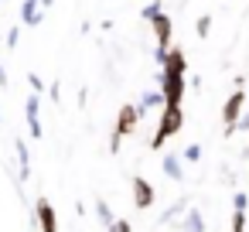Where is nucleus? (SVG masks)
<instances>
[{
  "mask_svg": "<svg viewBox=\"0 0 249 232\" xmlns=\"http://www.w3.org/2000/svg\"><path fill=\"white\" fill-rule=\"evenodd\" d=\"M181 126H184V113H181V106H164V116H160V126H157V133H154V140H150V147H154V150H160V147L167 143V137H174V133H181Z\"/></svg>",
  "mask_w": 249,
  "mask_h": 232,
  "instance_id": "nucleus-1",
  "label": "nucleus"
},
{
  "mask_svg": "<svg viewBox=\"0 0 249 232\" xmlns=\"http://www.w3.org/2000/svg\"><path fill=\"white\" fill-rule=\"evenodd\" d=\"M140 113L143 109H137V106H120V116H116V133H113V140H109V150H120V140L123 137H130L133 130H137V123H140Z\"/></svg>",
  "mask_w": 249,
  "mask_h": 232,
  "instance_id": "nucleus-2",
  "label": "nucleus"
},
{
  "mask_svg": "<svg viewBox=\"0 0 249 232\" xmlns=\"http://www.w3.org/2000/svg\"><path fill=\"white\" fill-rule=\"evenodd\" d=\"M242 103H246V89L242 86H235V92L225 99V106H222V120H225V137H232L239 126V116H242Z\"/></svg>",
  "mask_w": 249,
  "mask_h": 232,
  "instance_id": "nucleus-3",
  "label": "nucleus"
},
{
  "mask_svg": "<svg viewBox=\"0 0 249 232\" xmlns=\"http://www.w3.org/2000/svg\"><path fill=\"white\" fill-rule=\"evenodd\" d=\"M35 212H38V225H41V232H58V222H55V208H52V201H48V198H38Z\"/></svg>",
  "mask_w": 249,
  "mask_h": 232,
  "instance_id": "nucleus-4",
  "label": "nucleus"
},
{
  "mask_svg": "<svg viewBox=\"0 0 249 232\" xmlns=\"http://www.w3.org/2000/svg\"><path fill=\"white\" fill-rule=\"evenodd\" d=\"M133 205L137 208H150L154 205V188L147 178H133Z\"/></svg>",
  "mask_w": 249,
  "mask_h": 232,
  "instance_id": "nucleus-5",
  "label": "nucleus"
},
{
  "mask_svg": "<svg viewBox=\"0 0 249 232\" xmlns=\"http://www.w3.org/2000/svg\"><path fill=\"white\" fill-rule=\"evenodd\" d=\"M154 35H157V52H167V45H171V21H167V14H160L154 21Z\"/></svg>",
  "mask_w": 249,
  "mask_h": 232,
  "instance_id": "nucleus-6",
  "label": "nucleus"
},
{
  "mask_svg": "<svg viewBox=\"0 0 249 232\" xmlns=\"http://www.w3.org/2000/svg\"><path fill=\"white\" fill-rule=\"evenodd\" d=\"M38 4H41V0H24V7H21V18H24L28 24H38V21H41V14H38Z\"/></svg>",
  "mask_w": 249,
  "mask_h": 232,
  "instance_id": "nucleus-7",
  "label": "nucleus"
},
{
  "mask_svg": "<svg viewBox=\"0 0 249 232\" xmlns=\"http://www.w3.org/2000/svg\"><path fill=\"white\" fill-rule=\"evenodd\" d=\"M18 157H21V178H28L31 174V154H28L24 140H18Z\"/></svg>",
  "mask_w": 249,
  "mask_h": 232,
  "instance_id": "nucleus-8",
  "label": "nucleus"
},
{
  "mask_svg": "<svg viewBox=\"0 0 249 232\" xmlns=\"http://www.w3.org/2000/svg\"><path fill=\"white\" fill-rule=\"evenodd\" d=\"M164 174L174 178V181H181V161L178 157H164Z\"/></svg>",
  "mask_w": 249,
  "mask_h": 232,
  "instance_id": "nucleus-9",
  "label": "nucleus"
},
{
  "mask_svg": "<svg viewBox=\"0 0 249 232\" xmlns=\"http://www.w3.org/2000/svg\"><path fill=\"white\" fill-rule=\"evenodd\" d=\"M96 212H99V222H103V225H113V222H116V218H113V208H109L103 198L96 201Z\"/></svg>",
  "mask_w": 249,
  "mask_h": 232,
  "instance_id": "nucleus-10",
  "label": "nucleus"
},
{
  "mask_svg": "<svg viewBox=\"0 0 249 232\" xmlns=\"http://www.w3.org/2000/svg\"><path fill=\"white\" fill-rule=\"evenodd\" d=\"M201 229H205V222H201V215L191 208V212H188V222H184V232H201Z\"/></svg>",
  "mask_w": 249,
  "mask_h": 232,
  "instance_id": "nucleus-11",
  "label": "nucleus"
},
{
  "mask_svg": "<svg viewBox=\"0 0 249 232\" xmlns=\"http://www.w3.org/2000/svg\"><path fill=\"white\" fill-rule=\"evenodd\" d=\"M160 14H164V11H160V4H147V7H143V18H147L150 24H154V21H157Z\"/></svg>",
  "mask_w": 249,
  "mask_h": 232,
  "instance_id": "nucleus-12",
  "label": "nucleus"
},
{
  "mask_svg": "<svg viewBox=\"0 0 249 232\" xmlns=\"http://www.w3.org/2000/svg\"><path fill=\"white\" fill-rule=\"evenodd\" d=\"M232 232H246V212H232Z\"/></svg>",
  "mask_w": 249,
  "mask_h": 232,
  "instance_id": "nucleus-13",
  "label": "nucleus"
},
{
  "mask_svg": "<svg viewBox=\"0 0 249 232\" xmlns=\"http://www.w3.org/2000/svg\"><path fill=\"white\" fill-rule=\"evenodd\" d=\"M157 103H164V92H147L143 96V106H157Z\"/></svg>",
  "mask_w": 249,
  "mask_h": 232,
  "instance_id": "nucleus-14",
  "label": "nucleus"
},
{
  "mask_svg": "<svg viewBox=\"0 0 249 232\" xmlns=\"http://www.w3.org/2000/svg\"><path fill=\"white\" fill-rule=\"evenodd\" d=\"M208 28H212V18H208V14H205V18H198V35H201V38L208 35Z\"/></svg>",
  "mask_w": 249,
  "mask_h": 232,
  "instance_id": "nucleus-15",
  "label": "nucleus"
},
{
  "mask_svg": "<svg viewBox=\"0 0 249 232\" xmlns=\"http://www.w3.org/2000/svg\"><path fill=\"white\" fill-rule=\"evenodd\" d=\"M28 120H38V96L28 99Z\"/></svg>",
  "mask_w": 249,
  "mask_h": 232,
  "instance_id": "nucleus-16",
  "label": "nucleus"
},
{
  "mask_svg": "<svg viewBox=\"0 0 249 232\" xmlns=\"http://www.w3.org/2000/svg\"><path fill=\"white\" fill-rule=\"evenodd\" d=\"M232 208H235V212H246V195H242V191H235V198H232Z\"/></svg>",
  "mask_w": 249,
  "mask_h": 232,
  "instance_id": "nucleus-17",
  "label": "nucleus"
},
{
  "mask_svg": "<svg viewBox=\"0 0 249 232\" xmlns=\"http://www.w3.org/2000/svg\"><path fill=\"white\" fill-rule=\"evenodd\" d=\"M184 157H188V161H198V157H201V147H198V143H191V147L184 150Z\"/></svg>",
  "mask_w": 249,
  "mask_h": 232,
  "instance_id": "nucleus-18",
  "label": "nucleus"
},
{
  "mask_svg": "<svg viewBox=\"0 0 249 232\" xmlns=\"http://www.w3.org/2000/svg\"><path fill=\"white\" fill-rule=\"evenodd\" d=\"M109 232H130V222H123V218H116V222L109 225Z\"/></svg>",
  "mask_w": 249,
  "mask_h": 232,
  "instance_id": "nucleus-19",
  "label": "nucleus"
},
{
  "mask_svg": "<svg viewBox=\"0 0 249 232\" xmlns=\"http://www.w3.org/2000/svg\"><path fill=\"white\" fill-rule=\"evenodd\" d=\"M28 82H31V89H35V92H41V89H45V82H41V79H38V75H31V79H28Z\"/></svg>",
  "mask_w": 249,
  "mask_h": 232,
  "instance_id": "nucleus-20",
  "label": "nucleus"
},
{
  "mask_svg": "<svg viewBox=\"0 0 249 232\" xmlns=\"http://www.w3.org/2000/svg\"><path fill=\"white\" fill-rule=\"evenodd\" d=\"M28 126H31V137H41V123L38 120H28Z\"/></svg>",
  "mask_w": 249,
  "mask_h": 232,
  "instance_id": "nucleus-21",
  "label": "nucleus"
},
{
  "mask_svg": "<svg viewBox=\"0 0 249 232\" xmlns=\"http://www.w3.org/2000/svg\"><path fill=\"white\" fill-rule=\"evenodd\" d=\"M4 79H7V75H4V69H0V86H4Z\"/></svg>",
  "mask_w": 249,
  "mask_h": 232,
  "instance_id": "nucleus-22",
  "label": "nucleus"
},
{
  "mask_svg": "<svg viewBox=\"0 0 249 232\" xmlns=\"http://www.w3.org/2000/svg\"><path fill=\"white\" fill-rule=\"evenodd\" d=\"M41 4H45V7H52V0H41Z\"/></svg>",
  "mask_w": 249,
  "mask_h": 232,
  "instance_id": "nucleus-23",
  "label": "nucleus"
}]
</instances>
